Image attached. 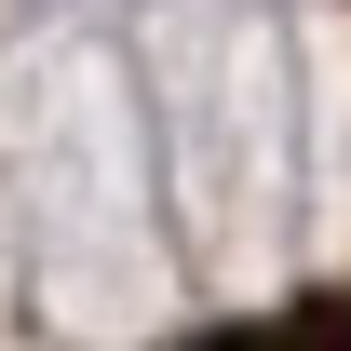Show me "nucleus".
I'll use <instances>...</instances> for the list:
<instances>
[{
	"instance_id": "f257e3e1",
	"label": "nucleus",
	"mask_w": 351,
	"mask_h": 351,
	"mask_svg": "<svg viewBox=\"0 0 351 351\" xmlns=\"http://www.w3.org/2000/svg\"><path fill=\"white\" fill-rule=\"evenodd\" d=\"M203 351H351V311H284V324H243V338H203Z\"/></svg>"
}]
</instances>
